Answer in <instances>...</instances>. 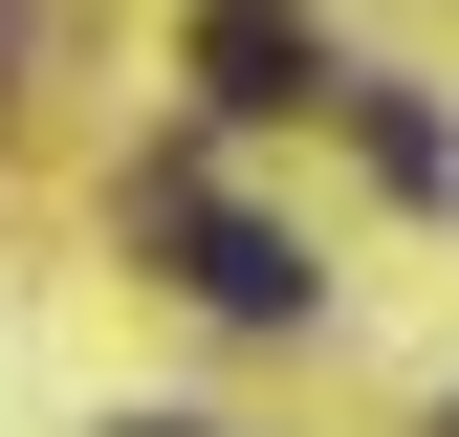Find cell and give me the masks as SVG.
<instances>
[{
  "instance_id": "1",
  "label": "cell",
  "mask_w": 459,
  "mask_h": 437,
  "mask_svg": "<svg viewBox=\"0 0 459 437\" xmlns=\"http://www.w3.org/2000/svg\"><path fill=\"white\" fill-rule=\"evenodd\" d=\"M153 218H176V285L219 306V328H307V241H263V218H219L197 176H132Z\"/></svg>"
},
{
  "instance_id": "2",
  "label": "cell",
  "mask_w": 459,
  "mask_h": 437,
  "mask_svg": "<svg viewBox=\"0 0 459 437\" xmlns=\"http://www.w3.org/2000/svg\"><path fill=\"white\" fill-rule=\"evenodd\" d=\"M197 88H219V109H351V66H328L307 22H263V0H219V22H197Z\"/></svg>"
},
{
  "instance_id": "3",
  "label": "cell",
  "mask_w": 459,
  "mask_h": 437,
  "mask_svg": "<svg viewBox=\"0 0 459 437\" xmlns=\"http://www.w3.org/2000/svg\"><path fill=\"white\" fill-rule=\"evenodd\" d=\"M351 132H372V176H394V197H459V153H437V109H394V88H351Z\"/></svg>"
},
{
  "instance_id": "4",
  "label": "cell",
  "mask_w": 459,
  "mask_h": 437,
  "mask_svg": "<svg viewBox=\"0 0 459 437\" xmlns=\"http://www.w3.org/2000/svg\"><path fill=\"white\" fill-rule=\"evenodd\" d=\"M437 437H459V416H437Z\"/></svg>"
}]
</instances>
